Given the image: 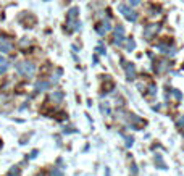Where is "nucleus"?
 I'll return each instance as SVG.
<instances>
[{
  "instance_id": "nucleus-6",
  "label": "nucleus",
  "mask_w": 184,
  "mask_h": 176,
  "mask_svg": "<svg viewBox=\"0 0 184 176\" xmlns=\"http://www.w3.org/2000/svg\"><path fill=\"white\" fill-rule=\"evenodd\" d=\"M158 31V24H150V26H147L145 29H144V36H145L147 39H152L155 34H157Z\"/></svg>"
},
{
  "instance_id": "nucleus-21",
  "label": "nucleus",
  "mask_w": 184,
  "mask_h": 176,
  "mask_svg": "<svg viewBox=\"0 0 184 176\" xmlns=\"http://www.w3.org/2000/svg\"><path fill=\"white\" fill-rule=\"evenodd\" d=\"M0 147H2V144H0Z\"/></svg>"
},
{
  "instance_id": "nucleus-9",
  "label": "nucleus",
  "mask_w": 184,
  "mask_h": 176,
  "mask_svg": "<svg viewBox=\"0 0 184 176\" xmlns=\"http://www.w3.org/2000/svg\"><path fill=\"white\" fill-rule=\"evenodd\" d=\"M50 89V82L49 81H39L36 84V90L37 92H44V90H49Z\"/></svg>"
},
{
  "instance_id": "nucleus-11",
  "label": "nucleus",
  "mask_w": 184,
  "mask_h": 176,
  "mask_svg": "<svg viewBox=\"0 0 184 176\" xmlns=\"http://www.w3.org/2000/svg\"><path fill=\"white\" fill-rule=\"evenodd\" d=\"M100 110H102V113H105V115L110 113V107H108L107 102H105V104H100Z\"/></svg>"
},
{
  "instance_id": "nucleus-8",
  "label": "nucleus",
  "mask_w": 184,
  "mask_h": 176,
  "mask_svg": "<svg viewBox=\"0 0 184 176\" xmlns=\"http://www.w3.org/2000/svg\"><path fill=\"white\" fill-rule=\"evenodd\" d=\"M61 100H63V92H61V90H55V92L50 95V102H52V104H55V105L61 104Z\"/></svg>"
},
{
  "instance_id": "nucleus-3",
  "label": "nucleus",
  "mask_w": 184,
  "mask_h": 176,
  "mask_svg": "<svg viewBox=\"0 0 184 176\" xmlns=\"http://www.w3.org/2000/svg\"><path fill=\"white\" fill-rule=\"evenodd\" d=\"M11 42L10 41H7L5 37H0V52L2 53H10L11 52Z\"/></svg>"
},
{
  "instance_id": "nucleus-22",
  "label": "nucleus",
  "mask_w": 184,
  "mask_h": 176,
  "mask_svg": "<svg viewBox=\"0 0 184 176\" xmlns=\"http://www.w3.org/2000/svg\"><path fill=\"white\" fill-rule=\"evenodd\" d=\"M182 149H184V147H182Z\"/></svg>"
},
{
  "instance_id": "nucleus-14",
  "label": "nucleus",
  "mask_w": 184,
  "mask_h": 176,
  "mask_svg": "<svg viewBox=\"0 0 184 176\" xmlns=\"http://www.w3.org/2000/svg\"><path fill=\"white\" fill-rule=\"evenodd\" d=\"M176 126L178 128H184V116H181V118H178V120H176Z\"/></svg>"
},
{
  "instance_id": "nucleus-15",
  "label": "nucleus",
  "mask_w": 184,
  "mask_h": 176,
  "mask_svg": "<svg viewBox=\"0 0 184 176\" xmlns=\"http://www.w3.org/2000/svg\"><path fill=\"white\" fill-rule=\"evenodd\" d=\"M128 50H134L136 49V42L133 41V39H131V41H128V47H126Z\"/></svg>"
},
{
  "instance_id": "nucleus-1",
  "label": "nucleus",
  "mask_w": 184,
  "mask_h": 176,
  "mask_svg": "<svg viewBox=\"0 0 184 176\" xmlns=\"http://www.w3.org/2000/svg\"><path fill=\"white\" fill-rule=\"evenodd\" d=\"M15 68L18 70V73L21 76H26V78H32L34 73H36V66H34L32 61H28V60H23V61H18L15 65Z\"/></svg>"
},
{
  "instance_id": "nucleus-4",
  "label": "nucleus",
  "mask_w": 184,
  "mask_h": 176,
  "mask_svg": "<svg viewBox=\"0 0 184 176\" xmlns=\"http://www.w3.org/2000/svg\"><path fill=\"white\" fill-rule=\"evenodd\" d=\"M124 39V28L123 26H116V29H115V44H121Z\"/></svg>"
},
{
  "instance_id": "nucleus-17",
  "label": "nucleus",
  "mask_w": 184,
  "mask_h": 176,
  "mask_svg": "<svg viewBox=\"0 0 184 176\" xmlns=\"http://www.w3.org/2000/svg\"><path fill=\"white\" fill-rule=\"evenodd\" d=\"M149 92H150V94H157V87H155L153 84H150V87H149Z\"/></svg>"
},
{
  "instance_id": "nucleus-16",
  "label": "nucleus",
  "mask_w": 184,
  "mask_h": 176,
  "mask_svg": "<svg viewBox=\"0 0 184 176\" xmlns=\"http://www.w3.org/2000/svg\"><path fill=\"white\" fill-rule=\"evenodd\" d=\"M50 176H63V173L60 171V170H57V168H53L50 171Z\"/></svg>"
},
{
  "instance_id": "nucleus-2",
  "label": "nucleus",
  "mask_w": 184,
  "mask_h": 176,
  "mask_svg": "<svg viewBox=\"0 0 184 176\" xmlns=\"http://www.w3.org/2000/svg\"><path fill=\"white\" fill-rule=\"evenodd\" d=\"M120 11H121L123 15H126V18H128L129 21H136L137 20V15L134 13L133 10H129L126 5H121V7H120Z\"/></svg>"
},
{
  "instance_id": "nucleus-10",
  "label": "nucleus",
  "mask_w": 184,
  "mask_h": 176,
  "mask_svg": "<svg viewBox=\"0 0 184 176\" xmlns=\"http://www.w3.org/2000/svg\"><path fill=\"white\" fill-rule=\"evenodd\" d=\"M8 66H10V63H8V60H5L2 55H0V75H3V73H7V70H8Z\"/></svg>"
},
{
  "instance_id": "nucleus-7",
  "label": "nucleus",
  "mask_w": 184,
  "mask_h": 176,
  "mask_svg": "<svg viewBox=\"0 0 184 176\" xmlns=\"http://www.w3.org/2000/svg\"><path fill=\"white\" fill-rule=\"evenodd\" d=\"M110 28H112V24L108 21H103L102 24H99L95 28V31H97V34H100V36H103V34H105L107 31H110Z\"/></svg>"
},
{
  "instance_id": "nucleus-20",
  "label": "nucleus",
  "mask_w": 184,
  "mask_h": 176,
  "mask_svg": "<svg viewBox=\"0 0 184 176\" xmlns=\"http://www.w3.org/2000/svg\"><path fill=\"white\" fill-rule=\"evenodd\" d=\"M97 52H100V53H105V50L102 49V45H99V49H97Z\"/></svg>"
},
{
  "instance_id": "nucleus-19",
  "label": "nucleus",
  "mask_w": 184,
  "mask_h": 176,
  "mask_svg": "<svg viewBox=\"0 0 184 176\" xmlns=\"http://www.w3.org/2000/svg\"><path fill=\"white\" fill-rule=\"evenodd\" d=\"M139 2H141V0H129V3H131V5H137Z\"/></svg>"
},
{
  "instance_id": "nucleus-12",
  "label": "nucleus",
  "mask_w": 184,
  "mask_h": 176,
  "mask_svg": "<svg viewBox=\"0 0 184 176\" xmlns=\"http://www.w3.org/2000/svg\"><path fill=\"white\" fill-rule=\"evenodd\" d=\"M173 95H175V99H176V100H181V99H182L181 90H178V89H173Z\"/></svg>"
},
{
  "instance_id": "nucleus-5",
  "label": "nucleus",
  "mask_w": 184,
  "mask_h": 176,
  "mask_svg": "<svg viewBox=\"0 0 184 176\" xmlns=\"http://www.w3.org/2000/svg\"><path fill=\"white\" fill-rule=\"evenodd\" d=\"M124 68H126V78H128L129 81H134V79H136V68H134V65L133 63H126Z\"/></svg>"
},
{
  "instance_id": "nucleus-13",
  "label": "nucleus",
  "mask_w": 184,
  "mask_h": 176,
  "mask_svg": "<svg viewBox=\"0 0 184 176\" xmlns=\"http://www.w3.org/2000/svg\"><path fill=\"white\" fill-rule=\"evenodd\" d=\"M133 144H134V139L131 136H126V147H131Z\"/></svg>"
},
{
  "instance_id": "nucleus-18",
  "label": "nucleus",
  "mask_w": 184,
  "mask_h": 176,
  "mask_svg": "<svg viewBox=\"0 0 184 176\" xmlns=\"http://www.w3.org/2000/svg\"><path fill=\"white\" fill-rule=\"evenodd\" d=\"M63 131H65V133H74L76 129H73V128H63Z\"/></svg>"
}]
</instances>
